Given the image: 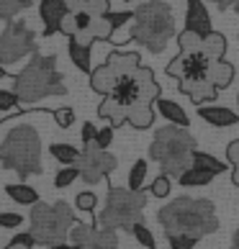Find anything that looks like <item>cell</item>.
Instances as JSON below:
<instances>
[{"label":"cell","instance_id":"1","mask_svg":"<svg viewBox=\"0 0 239 249\" xmlns=\"http://www.w3.org/2000/svg\"><path fill=\"white\" fill-rule=\"evenodd\" d=\"M157 221L162 226L165 236H188L201 242L203 236L219 231L216 206L208 198H175L172 203L160 208Z\"/></svg>","mask_w":239,"mask_h":249},{"label":"cell","instance_id":"2","mask_svg":"<svg viewBox=\"0 0 239 249\" xmlns=\"http://www.w3.org/2000/svg\"><path fill=\"white\" fill-rule=\"evenodd\" d=\"M13 93L21 103H36L49 95H64L67 85L57 70V57H44L39 52L31 54L29 64L13 80Z\"/></svg>","mask_w":239,"mask_h":249},{"label":"cell","instance_id":"3","mask_svg":"<svg viewBox=\"0 0 239 249\" xmlns=\"http://www.w3.org/2000/svg\"><path fill=\"white\" fill-rule=\"evenodd\" d=\"M172 36H175V18H172V8L165 0H147L134 11L129 39L157 54L167 47Z\"/></svg>","mask_w":239,"mask_h":249},{"label":"cell","instance_id":"4","mask_svg":"<svg viewBox=\"0 0 239 249\" xmlns=\"http://www.w3.org/2000/svg\"><path fill=\"white\" fill-rule=\"evenodd\" d=\"M196 154V139L190 136L188 128L183 126H162L154 131V139L149 146V160H154L162 167V175L180 178L190 164Z\"/></svg>","mask_w":239,"mask_h":249},{"label":"cell","instance_id":"5","mask_svg":"<svg viewBox=\"0 0 239 249\" xmlns=\"http://www.w3.org/2000/svg\"><path fill=\"white\" fill-rule=\"evenodd\" d=\"M0 164L21 178L41 175V139L34 126H16L0 144Z\"/></svg>","mask_w":239,"mask_h":249},{"label":"cell","instance_id":"6","mask_svg":"<svg viewBox=\"0 0 239 249\" xmlns=\"http://www.w3.org/2000/svg\"><path fill=\"white\" fill-rule=\"evenodd\" d=\"M31 229L36 244L52 247L67 242L70 229L75 226V211L70 208V203L57 200V203H34L31 206Z\"/></svg>","mask_w":239,"mask_h":249},{"label":"cell","instance_id":"7","mask_svg":"<svg viewBox=\"0 0 239 249\" xmlns=\"http://www.w3.org/2000/svg\"><path fill=\"white\" fill-rule=\"evenodd\" d=\"M147 193L131 188H108L106 206L98 213V226L106 229H126L131 231L136 221H144Z\"/></svg>","mask_w":239,"mask_h":249},{"label":"cell","instance_id":"8","mask_svg":"<svg viewBox=\"0 0 239 249\" xmlns=\"http://www.w3.org/2000/svg\"><path fill=\"white\" fill-rule=\"evenodd\" d=\"M29 54H36V34L26 26V21L13 18L0 34V70H8Z\"/></svg>","mask_w":239,"mask_h":249},{"label":"cell","instance_id":"9","mask_svg":"<svg viewBox=\"0 0 239 249\" xmlns=\"http://www.w3.org/2000/svg\"><path fill=\"white\" fill-rule=\"evenodd\" d=\"M77 167H80L82 182L95 185V182L108 178V175L118 167V160L108 149H98L95 144H85V146H82V152H80Z\"/></svg>","mask_w":239,"mask_h":249},{"label":"cell","instance_id":"10","mask_svg":"<svg viewBox=\"0 0 239 249\" xmlns=\"http://www.w3.org/2000/svg\"><path fill=\"white\" fill-rule=\"evenodd\" d=\"M67 13H70V8H67L64 0H41V3H39V16L44 21V36H54V34H57Z\"/></svg>","mask_w":239,"mask_h":249},{"label":"cell","instance_id":"11","mask_svg":"<svg viewBox=\"0 0 239 249\" xmlns=\"http://www.w3.org/2000/svg\"><path fill=\"white\" fill-rule=\"evenodd\" d=\"M185 29L198 34L201 39L214 31L211 29V16L201 0H185Z\"/></svg>","mask_w":239,"mask_h":249},{"label":"cell","instance_id":"12","mask_svg":"<svg viewBox=\"0 0 239 249\" xmlns=\"http://www.w3.org/2000/svg\"><path fill=\"white\" fill-rule=\"evenodd\" d=\"M198 116L214 128H229L239 124V110H232L226 106H198Z\"/></svg>","mask_w":239,"mask_h":249},{"label":"cell","instance_id":"13","mask_svg":"<svg viewBox=\"0 0 239 249\" xmlns=\"http://www.w3.org/2000/svg\"><path fill=\"white\" fill-rule=\"evenodd\" d=\"M154 106H157L160 116H162L167 124H172V126H183V128H188V126H190L188 113L183 110L180 103H175V100H170V98H157V100H154Z\"/></svg>","mask_w":239,"mask_h":249},{"label":"cell","instance_id":"14","mask_svg":"<svg viewBox=\"0 0 239 249\" xmlns=\"http://www.w3.org/2000/svg\"><path fill=\"white\" fill-rule=\"evenodd\" d=\"M106 64L113 70L116 77H124V75H131L142 67L139 64V54L136 52H113L111 57L106 59Z\"/></svg>","mask_w":239,"mask_h":249},{"label":"cell","instance_id":"15","mask_svg":"<svg viewBox=\"0 0 239 249\" xmlns=\"http://www.w3.org/2000/svg\"><path fill=\"white\" fill-rule=\"evenodd\" d=\"M116 80L118 77L113 75V70L108 67V64H100V67H95L90 72V88L100 95H111L113 88H116Z\"/></svg>","mask_w":239,"mask_h":249},{"label":"cell","instance_id":"16","mask_svg":"<svg viewBox=\"0 0 239 249\" xmlns=\"http://www.w3.org/2000/svg\"><path fill=\"white\" fill-rule=\"evenodd\" d=\"M75 249H118V234H116V229L100 226L93 231L90 242H85L82 247H75Z\"/></svg>","mask_w":239,"mask_h":249},{"label":"cell","instance_id":"17","mask_svg":"<svg viewBox=\"0 0 239 249\" xmlns=\"http://www.w3.org/2000/svg\"><path fill=\"white\" fill-rule=\"evenodd\" d=\"M67 52H70L72 64H75L80 72H88V75L93 72V64H90V44H82L72 36L70 44H67Z\"/></svg>","mask_w":239,"mask_h":249},{"label":"cell","instance_id":"18","mask_svg":"<svg viewBox=\"0 0 239 249\" xmlns=\"http://www.w3.org/2000/svg\"><path fill=\"white\" fill-rule=\"evenodd\" d=\"M154 103H147V100H139L136 106H131V110H129V124H131L134 128H139V131H144V128H149L154 124Z\"/></svg>","mask_w":239,"mask_h":249},{"label":"cell","instance_id":"19","mask_svg":"<svg viewBox=\"0 0 239 249\" xmlns=\"http://www.w3.org/2000/svg\"><path fill=\"white\" fill-rule=\"evenodd\" d=\"M201 52H203L206 57H211L214 62H221L224 54H226V39H224V34L211 31L208 36H203V41H201Z\"/></svg>","mask_w":239,"mask_h":249},{"label":"cell","instance_id":"20","mask_svg":"<svg viewBox=\"0 0 239 249\" xmlns=\"http://www.w3.org/2000/svg\"><path fill=\"white\" fill-rule=\"evenodd\" d=\"M5 196L16 203H21V206H34V203H39V193L31 185H26V182H8Z\"/></svg>","mask_w":239,"mask_h":249},{"label":"cell","instance_id":"21","mask_svg":"<svg viewBox=\"0 0 239 249\" xmlns=\"http://www.w3.org/2000/svg\"><path fill=\"white\" fill-rule=\"evenodd\" d=\"M214 178H216V175H211V172L201 170V167H193V164H190V167L178 178V182H180L183 188H203V185H208Z\"/></svg>","mask_w":239,"mask_h":249},{"label":"cell","instance_id":"22","mask_svg":"<svg viewBox=\"0 0 239 249\" xmlns=\"http://www.w3.org/2000/svg\"><path fill=\"white\" fill-rule=\"evenodd\" d=\"M193 167H201V170H206V172H211V175H221V172L229 170V164L221 162V160H216L214 154L198 152V149H196V154H193Z\"/></svg>","mask_w":239,"mask_h":249},{"label":"cell","instance_id":"23","mask_svg":"<svg viewBox=\"0 0 239 249\" xmlns=\"http://www.w3.org/2000/svg\"><path fill=\"white\" fill-rule=\"evenodd\" d=\"M80 152H82V149H77V146H72V144H64V142H54V144L49 146V154H52L57 162H62V164H77Z\"/></svg>","mask_w":239,"mask_h":249},{"label":"cell","instance_id":"24","mask_svg":"<svg viewBox=\"0 0 239 249\" xmlns=\"http://www.w3.org/2000/svg\"><path fill=\"white\" fill-rule=\"evenodd\" d=\"M147 175H149V162L147 160H136L129 170V188L131 190H144Z\"/></svg>","mask_w":239,"mask_h":249},{"label":"cell","instance_id":"25","mask_svg":"<svg viewBox=\"0 0 239 249\" xmlns=\"http://www.w3.org/2000/svg\"><path fill=\"white\" fill-rule=\"evenodd\" d=\"M95 224H82V221H75V226L70 229V236H67V242L72 247H82L85 242H90V236H93L95 231Z\"/></svg>","mask_w":239,"mask_h":249},{"label":"cell","instance_id":"26","mask_svg":"<svg viewBox=\"0 0 239 249\" xmlns=\"http://www.w3.org/2000/svg\"><path fill=\"white\" fill-rule=\"evenodd\" d=\"M214 85L221 90V88H226V85H232V80H234V67L229 62H214Z\"/></svg>","mask_w":239,"mask_h":249},{"label":"cell","instance_id":"27","mask_svg":"<svg viewBox=\"0 0 239 249\" xmlns=\"http://www.w3.org/2000/svg\"><path fill=\"white\" fill-rule=\"evenodd\" d=\"M29 5H31V0H0V21H13Z\"/></svg>","mask_w":239,"mask_h":249},{"label":"cell","instance_id":"28","mask_svg":"<svg viewBox=\"0 0 239 249\" xmlns=\"http://www.w3.org/2000/svg\"><path fill=\"white\" fill-rule=\"evenodd\" d=\"M131 236H134L144 249H157V239H154V234L149 231V226H147L144 221H136V224L131 226Z\"/></svg>","mask_w":239,"mask_h":249},{"label":"cell","instance_id":"29","mask_svg":"<svg viewBox=\"0 0 239 249\" xmlns=\"http://www.w3.org/2000/svg\"><path fill=\"white\" fill-rule=\"evenodd\" d=\"M77 178H80V167H77V164H64V167L54 175V188H70Z\"/></svg>","mask_w":239,"mask_h":249},{"label":"cell","instance_id":"30","mask_svg":"<svg viewBox=\"0 0 239 249\" xmlns=\"http://www.w3.org/2000/svg\"><path fill=\"white\" fill-rule=\"evenodd\" d=\"M170 190H172V178L170 175H160V178H154L149 182V193L154 198H167Z\"/></svg>","mask_w":239,"mask_h":249},{"label":"cell","instance_id":"31","mask_svg":"<svg viewBox=\"0 0 239 249\" xmlns=\"http://www.w3.org/2000/svg\"><path fill=\"white\" fill-rule=\"evenodd\" d=\"M201 36L198 34H193V31H183V34H178V47H180V52H196V49H201Z\"/></svg>","mask_w":239,"mask_h":249},{"label":"cell","instance_id":"32","mask_svg":"<svg viewBox=\"0 0 239 249\" xmlns=\"http://www.w3.org/2000/svg\"><path fill=\"white\" fill-rule=\"evenodd\" d=\"M106 18H108V23H111V29H113V34H116L118 29H124L126 23H131V21H134V11H121V13L108 11Z\"/></svg>","mask_w":239,"mask_h":249},{"label":"cell","instance_id":"33","mask_svg":"<svg viewBox=\"0 0 239 249\" xmlns=\"http://www.w3.org/2000/svg\"><path fill=\"white\" fill-rule=\"evenodd\" d=\"M75 206H77V211H85V213H93V211H95V206H98V198H95V193H90V190H85V193H77V198H75Z\"/></svg>","mask_w":239,"mask_h":249},{"label":"cell","instance_id":"34","mask_svg":"<svg viewBox=\"0 0 239 249\" xmlns=\"http://www.w3.org/2000/svg\"><path fill=\"white\" fill-rule=\"evenodd\" d=\"M85 11L93 16V18H103L108 11H111V0H88Z\"/></svg>","mask_w":239,"mask_h":249},{"label":"cell","instance_id":"35","mask_svg":"<svg viewBox=\"0 0 239 249\" xmlns=\"http://www.w3.org/2000/svg\"><path fill=\"white\" fill-rule=\"evenodd\" d=\"M52 116H54V121H57L59 128H70L72 124H75V110L72 108H57Z\"/></svg>","mask_w":239,"mask_h":249},{"label":"cell","instance_id":"36","mask_svg":"<svg viewBox=\"0 0 239 249\" xmlns=\"http://www.w3.org/2000/svg\"><path fill=\"white\" fill-rule=\"evenodd\" d=\"M18 95L13 93V90H0V113H8V110L18 108Z\"/></svg>","mask_w":239,"mask_h":249},{"label":"cell","instance_id":"37","mask_svg":"<svg viewBox=\"0 0 239 249\" xmlns=\"http://www.w3.org/2000/svg\"><path fill=\"white\" fill-rule=\"evenodd\" d=\"M113 128L116 126H103V128H98V136H95V146L98 149H108L113 142Z\"/></svg>","mask_w":239,"mask_h":249},{"label":"cell","instance_id":"38","mask_svg":"<svg viewBox=\"0 0 239 249\" xmlns=\"http://www.w3.org/2000/svg\"><path fill=\"white\" fill-rule=\"evenodd\" d=\"M21 224H23L21 213H11V211H3V213H0V226L3 229H18Z\"/></svg>","mask_w":239,"mask_h":249},{"label":"cell","instance_id":"39","mask_svg":"<svg viewBox=\"0 0 239 249\" xmlns=\"http://www.w3.org/2000/svg\"><path fill=\"white\" fill-rule=\"evenodd\" d=\"M95 136H98V126L95 124H90V121L82 124V131H80L82 144H95Z\"/></svg>","mask_w":239,"mask_h":249},{"label":"cell","instance_id":"40","mask_svg":"<svg viewBox=\"0 0 239 249\" xmlns=\"http://www.w3.org/2000/svg\"><path fill=\"white\" fill-rule=\"evenodd\" d=\"M59 31L64 34V36H77V23H75V13H67L64 16V21H62V26H59Z\"/></svg>","mask_w":239,"mask_h":249},{"label":"cell","instance_id":"41","mask_svg":"<svg viewBox=\"0 0 239 249\" xmlns=\"http://www.w3.org/2000/svg\"><path fill=\"white\" fill-rule=\"evenodd\" d=\"M167 242H170V249H193L198 244L196 239H188V236H170Z\"/></svg>","mask_w":239,"mask_h":249},{"label":"cell","instance_id":"42","mask_svg":"<svg viewBox=\"0 0 239 249\" xmlns=\"http://www.w3.org/2000/svg\"><path fill=\"white\" fill-rule=\"evenodd\" d=\"M95 21V18L93 16H90L88 11H85V8H82V11H77L75 13V23H77V34L80 31H85V29H90V23H93Z\"/></svg>","mask_w":239,"mask_h":249},{"label":"cell","instance_id":"43","mask_svg":"<svg viewBox=\"0 0 239 249\" xmlns=\"http://www.w3.org/2000/svg\"><path fill=\"white\" fill-rule=\"evenodd\" d=\"M226 162L232 164V167H237V164H239V139L226 144Z\"/></svg>","mask_w":239,"mask_h":249},{"label":"cell","instance_id":"44","mask_svg":"<svg viewBox=\"0 0 239 249\" xmlns=\"http://www.w3.org/2000/svg\"><path fill=\"white\" fill-rule=\"evenodd\" d=\"M11 242H16V244H23V247H36V239H34V234L31 231H26V234H16L13 239H11Z\"/></svg>","mask_w":239,"mask_h":249},{"label":"cell","instance_id":"45","mask_svg":"<svg viewBox=\"0 0 239 249\" xmlns=\"http://www.w3.org/2000/svg\"><path fill=\"white\" fill-rule=\"evenodd\" d=\"M64 3H67L70 13H77V11H82V8H85V3H88V0H64Z\"/></svg>","mask_w":239,"mask_h":249},{"label":"cell","instance_id":"46","mask_svg":"<svg viewBox=\"0 0 239 249\" xmlns=\"http://www.w3.org/2000/svg\"><path fill=\"white\" fill-rule=\"evenodd\" d=\"M211 3H216V8H221V11H226V8H234L239 0H211Z\"/></svg>","mask_w":239,"mask_h":249},{"label":"cell","instance_id":"47","mask_svg":"<svg viewBox=\"0 0 239 249\" xmlns=\"http://www.w3.org/2000/svg\"><path fill=\"white\" fill-rule=\"evenodd\" d=\"M49 249H75V247H72L70 242H62V244H52Z\"/></svg>","mask_w":239,"mask_h":249},{"label":"cell","instance_id":"48","mask_svg":"<svg viewBox=\"0 0 239 249\" xmlns=\"http://www.w3.org/2000/svg\"><path fill=\"white\" fill-rule=\"evenodd\" d=\"M5 249H31V247H23V244H16V242H11Z\"/></svg>","mask_w":239,"mask_h":249},{"label":"cell","instance_id":"49","mask_svg":"<svg viewBox=\"0 0 239 249\" xmlns=\"http://www.w3.org/2000/svg\"><path fill=\"white\" fill-rule=\"evenodd\" d=\"M232 249H239V229H237V234H234V239H232Z\"/></svg>","mask_w":239,"mask_h":249},{"label":"cell","instance_id":"50","mask_svg":"<svg viewBox=\"0 0 239 249\" xmlns=\"http://www.w3.org/2000/svg\"><path fill=\"white\" fill-rule=\"evenodd\" d=\"M234 13H239V3H237V5H234Z\"/></svg>","mask_w":239,"mask_h":249},{"label":"cell","instance_id":"51","mask_svg":"<svg viewBox=\"0 0 239 249\" xmlns=\"http://www.w3.org/2000/svg\"><path fill=\"white\" fill-rule=\"evenodd\" d=\"M237 110H239V93H237Z\"/></svg>","mask_w":239,"mask_h":249},{"label":"cell","instance_id":"52","mask_svg":"<svg viewBox=\"0 0 239 249\" xmlns=\"http://www.w3.org/2000/svg\"><path fill=\"white\" fill-rule=\"evenodd\" d=\"M126 3H131V0H126Z\"/></svg>","mask_w":239,"mask_h":249}]
</instances>
